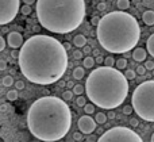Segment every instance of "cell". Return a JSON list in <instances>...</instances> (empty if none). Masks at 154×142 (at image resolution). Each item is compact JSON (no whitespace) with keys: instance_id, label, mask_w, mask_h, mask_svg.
<instances>
[{"instance_id":"6da1fadb","label":"cell","mask_w":154,"mask_h":142,"mask_svg":"<svg viewBox=\"0 0 154 142\" xmlns=\"http://www.w3.org/2000/svg\"><path fill=\"white\" fill-rule=\"evenodd\" d=\"M20 72L29 81L50 85L61 80L68 69V50L50 35L37 34L24 41L18 57Z\"/></svg>"},{"instance_id":"7a4b0ae2","label":"cell","mask_w":154,"mask_h":142,"mask_svg":"<svg viewBox=\"0 0 154 142\" xmlns=\"http://www.w3.org/2000/svg\"><path fill=\"white\" fill-rule=\"evenodd\" d=\"M72 113L64 99L43 96L37 99L27 111V127L42 142L60 141L69 133Z\"/></svg>"},{"instance_id":"3957f363","label":"cell","mask_w":154,"mask_h":142,"mask_svg":"<svg viewBox=\"0 0 154 142\" xmlns=\"http://www.w3.org/2000/svg\"><path fill=\"white\" fill-rule=\"evenodd\" d=\"M96 37L104 50L122 54L133 50L141 37V29L131 14L112 11L100 18Z\"/></svg>"},{"instance_id":"277c9868","label":"cell","mask_w":154,"mask_h":142,"mask_svg":"<svg viewBox=\"0 0 154 142\" xmlns=\"http://www.w3.org/2000/svg\"><path fill=\"white\" fill-rule=\"evenodd\" d=\"M128 80L114 66H99L87 77L85 92L95 106L114 110L123 104L128 95Z\"/></svg>"},{"instance_id":"5b68a950","label":"cell","mask_w":154,"mask_h":142,"mask_svg":"<svg viewBox=\"0 0 154 142\" xmlns=\"http://www.w3.org/2000/svg\"><path fill=\"white\" fill-rule=\"evenodd\" d=\"M37 18L48 31L68 34L85 18V0H37Z\"/></svg>"},{"instance_id":"8992f818","label":"cell","mask_w":154,"mask_h":142,"mask_svg":"<svg viewBox=\"0 0 154 142\" xmlns=\"http://www.w3.org/2000/svg\"><path fill=\"white\" fill-rule=\"evenodd\" d=\"M135 114L146 122H154V80L139 84L131 96Z\"/></svg>"},{"instance_id":"52a82bcc","label":"cell","mask_w":154,"mask_h":142,"mask_svg":"<svg viewBox=\"0 0 154 142\" xmlns=\"http://www.w3.org/2000/svg\"><path fill=\"white\" fill-rule=\"evenodd\" d=\"M96 142H143V140L133 129L116 126L104 131Z\"/></svg>"},{"instance_id":"ba28073f","label":"cell","mask_w":154,"mask_h":142,"mask_svg":"<svg viewBox=\"0 0 154 142\" xmlns=\"http://www.w3.org/2000/svg\"><path fill=\"white\" fill-rule=\"evenodd\" d=\"M20 10V0H0V26L8 24Z\"/></svg>"},{"instance_id":"9c48e42d","label":"cell","mask_w":154,"mask_h":142,"mask_svg":"<svg viewBox=\"0 0 154 142\" xmlns=\"http://www.w3.org/2000/svg\"><path fill=\"white\" fill-rule=\"evenodd\" d=\"M77 126H79L80 131H81L82 134H92V133L96 130V121L92 118V116L84 115L79 119Z\"/></svg>"},{"instance_id":"30bf717a","label":"cell","mask_w":154,"mask_h":142,"mask_svg":"<svg viewBox=\"0 0 154 142\" xmlns=\"http://www.w3.org/2000/svg\"><path fill=\"white\" fill-rule=\"evenodd\" d=\"M24 39H23V35L18 31H12V32H8L7 35V45L10 46L11 49H18L20 46H23Z\"/></svg>"},{"instance_id":"8fae6325","label":"cell","mask_w":154,"mask_h":142,"mask_svg":"<svg viewBox=\"0 0 154 142\" xmlns=\"http://www.w3.org/2000/svg\"><path fill=\"white\" fill-rule=\"evenodd\" d=\"M146 51H147V50H145L143 48H137V49H134V53H133L134 61H137V62L145 61V60H146V56H147Z\"/></svg>"},{"instance_id":"7c38bea8","label":"cell","mask_w":154,"mask_h":142,"mask_svg":"<svg viewBox=\"0 0 154 142\" xmlns=\"http://www.w3.org/2000/svg\"><path fill=\"white\" fill-rule=\"evenodd\" d=\"M142 20L146 26H153L154 24V11L149 10V11H145L142 14Z\"/></svg>"},{"instance_id":"4fadbf2b","label":"cell","mask_w":154,"mask_h":142,"mask_svg":"<svg viewBox=\"0 0 154 142\" xmlns=\"http://www.w3.org/2000/svg\"><path fill=\"white\" fill-rule=\"evenodd\" d=\"M73 43H75L76 48L81 49V48H84V46L87 45V38H85V35L79 34V35H76V37L73 38Z\"/></svg>"},{"instance_id":"5bb4252c","label":"cell","mask_w":154,"mask_h":142,"mask_svg":"<svg viewBox=\"0 0 154 142\" xmlns=\"http://www.w3.org/2000/svg\"><path fill=\"white\" fill-rule=\"evenodd\" d=\"M85 75V70H84V66H77L73 69V79L75 80H81Z\"/></svg>"},{"instance_id":"9a60e30c","label":"cell","mask_w":154,"mask_h":142,"mask_svg":"<svg viewBox=\"0 0 154 142\" xmlns=\"http://www.w3.org/2000/svg\"><path fill=\"white\" fill-rule=\"evenodd\" d=\"M146 48H147V51H149L150 56L154 57V34H152L147 39V43H146Z\"/></svg>"},{"instance_id":"2e32d148","label":"cell","mask_w":154,"mask_h":142,"mask_svg":"<svg viewBox=\"0 0 154 142\" xmlns=\"http://www.w3.org/2000/svg\"><path fill=\"white\" fill-rule=\"evenodd\" d=\"M95 64H96L95 58H93V57H91V56L85 57L84 61H82V66L87 68V69H91V68H93V65H95Z\"/></svg>"},{"instance_id":"e0dca14e","label":"cell","mask_w":154,"mask_h":142,"mask_svg":"<svg viewBox=\"0 0 154 142\" xmlns=\"http://www.w3.org/2000/svg\"><path fill=\"white\" fill-rule=\"evenodd\" d=\"M107 115L104 113H97L96 114V116H95V121H96V123H99V125H104L107 122Z\"/></svg>"},{"instance_id":"ac0fdd59","label":"cell","mask_w":154,"mask_h":142,"mask_svg":"<svg viewBox=\"0 0 154 142\" xmlns=\"http://www.w3.org/2000/svg\"><path fill=\"white\" fill-rule=\"evenodd\" d=\"M116 5L120 11H126L128 7H130V0H118Z\"/></svg>"},{"instance_id":"d6986e66","label":"cell","mask_w":154,"mask_h":142,"mask_svg":"<svg viewBox=\"0 0 154 142\" xmlns=\"http://www.w3.org/2000/svg\"><path fill=\"white\" fill-rule=\"evenodd\" d=\"M18 89H11V91L7 92V99L10 100V102H15L16 99H18Z\"/></svg>"},{"instance_id":"ffe728a7","label":"cell","mask_w":154,"mask_h":142,"mask_svg":"<svg viewBox=\"0 0 154 142\" xmlns=\"http://www.w3.org/2000/svg\"><path fill=\"white\" fill-rule=\"evenodd\" d=\"M115 66H116V69L119 70H123L127 68V61H126L125 58H119L116 62H115Z\"/></svg>"},{"instance_id":"44dd1931","label":"cell","mask_w":154,"mask_h":142,"mask_svg":"<svg viewBox=\"0 0 154 142\" xmlns=\"http://www.w3.org/2000/svg\"><path fill=\"white\" fill-rule=\"evenodd\" d=\"M72 91H73V94L75 95H82L84 94V91H85V87H82L81 84H75V87L72 88Z\"/></svg>"},{"instance_id":"7402d4cb","label":"cell","mask_w":154,"mask_h":142,"mask_svg":"<svg viewBox=\"0 0 154 142\" xmlns=\"http://www.w3.org/2000/svg\"><path fill=\"white\" fill-rule=\"evenodd\" d=\"M84 111L87 115H92V114L95 113V104H93V103H87V104L84 106Z\"/></svg>"},{"instance_id":"603a6c76","label":"cell","mask_w":154,"mask_h":142,"mask_svg":"<svg viewBox=\"0 0 154 142\" xmlns=\"http://www.w3.org/2000/svg\"><path fill=\"white\" fill-rule=\"evenodd\" d=\"M2 84L4 87H11V85H14V79L11 77V76H4V77H3V80H2Z\"/></svg>"},{"instance_id":"cb8c5ba5","label":"cell","mask_w":154,"mask_h":142,"mask_svg":"<svg viewBox=\"0 0 154 142\" xmlns=\"http://www.w3.org/2000/svg\"><path fill=\"white\" fill-rule=\"evenodd\" d=\"M115 62H116V60H115L112 56H108L104 58V65H106V66H114Z\"/></svg>"},{"instance_id":"d4e9b609","label":"cell","mask_w":154,"mask_h":142,"mask_svg":"<svg viewBox=\"0 0 154 142\" xmlns=\"http://www.w3.org/2000/svg\"><path fill=\"white\" fill-rule=\"evenodd\" d=\"M73 91H70V89H68V91H65L64 92V95H62V99L65 100V102H69V100H72L73 99Z\"/></svg>"},{"instance_id":"484cf974","label":"cell","mask_w":154,"mask_h":142,"mask_svg":"<svg viewBox=\"0 0 154 142\" xmlns=\"http://www.w3.org/2000/svg\"><path fill=\"white\" fill-rule=\"evenodd\" d=\"M125 76H126V79H127V80H134V79H135V76H137V72H134L133 69H127V70H126V73H125Z\"/></svg>"},{"instance_id":"4316f807","label":"cell","mask_w":154,"mask_h":142,"mask_svg":"<svg viewBox=\"0 0 154 142\" xmlns=\"http://www.w3.org/2000/svg\"><path fill=\"white\" fill-rule=\"evenodd\" d=\"M31 5H27V4H24V5H22L20 7V12L23 14V15H30L31 14Z\"/></svg>"},{"instance_id":"83f0119b","label":"cell","mask_w":154,"mask_h":142,"mask_svg":"<svg viewBox=\"0 0 154 142\" xmlns=\"http://www.w3.org/2000/svg\"><path fill=\"white\" fill-rule=\"evenodd\" d=\"M76 103H77V106H79V107H84V106L87 104V100H85V97L82 96V95H80V96L77 97Z\"/></svg>"},{"instance_id":"f1b7e54d","label":"cell","mask_w":154,"mask_h":142,"mask_svg":"<svg viewBox=\"0 0 154 142\" xmlns=\"http://www.w3.org/2000/svg\"><path fill=\"white\" fill-rule=\"evenodd\" d=\"M82 57H84V53H82L81 50H75L73 51V58L75 60H81Z\"/></svg>"},{"instance_id":"f546056e","label":"cell","mask_w":154,"mask_h":142,"mask_svg":"<svg viewBox=\"0 0 154 142\" xmlns=\"http://www.w3.org/2000/svg\"><path fill=\"white\" fill-rule=\"evenodd\" d=\"M14 85H15V88L18 89V91H22V89H24V83L22 80H19V81H16L15 84H14Z\"/></svg>"},{"instance_id":"4dcf8cb0","label":"cell","mask_w":154,"mask_h":142,"mask_svg":"<svg viewBox=\"0 0 154 142\" xmlns=\"http://www.w3.org/2000/svg\"><path fill=\"white\" fill-rule=\"evenodd\" d=\"M145 68H146V70H154V62L153 61H146L145 62Z\"/></svg>"},{"instance_id":"1f68e13d","label":"cell","mask_w":154,"mask_h":142,"mask_svg":"<svg viewBox=\"0 0 154 142\" xmlns=\"http://www.w3.org/2000/svg\"><path fill=\"white\" fill-rule=\"evenodd\" d=\"M133 106H126L125 108H123V114H126V115H130L131 113H133Z\"/></svg>"},{"instance_id":"d6a6232c","label":"cell","mask_w":154,"mask_h":142,"mask_svg":"<svg viewBox=\"0 0 154 142\" xmlns=\"http://www.w3.org/2000/svg\"><path fill=\"white\" fill-rule=\"evenodd\" d=\"M5 45H7V41L4 39V38L0 35V51H3L5 49Z\"/></svg>"},{"instance_id":"836d02e7","label":"cell","mask_w":154,"mask_h":142,"mask_svg":"<svg viewBox=\"0 0 154 142\" xmlns=\"http://www.w3.org/2000/svg\"><path fill=\"white\" fill-rule=\"evenodd\" d=\"M138 75H145V72H146V68H145V65H139L138 68H137V70H135Z\"/></svg>"},{"instance_id":"e575fe53","label":"cell","mask_w":154,"mask_h":142,"mask_svg":"<svg viewBox=\"0 0 154 142\" xmlns=\"http://www.w3.org/2000/svg\"><path fill=\"white\" fill-rule=\"evenodd\" d=\"M130 125H131V127H138L139 126V121L137 118H131L130 119Z\"/></svg>"},{"instance_id":"d590c367","label":"cell","mask_w":154,"mask_h":142,"mask_svg":"<svg viewBox=\"0 0 154 142\" xmlns=\"http://www.w3.org/2000/svg\"><path fill=\"white\" fill-rule=\"evenodd\" d=\"M99 22H100V18H99V16H93V18H92V20H91V23H92L93 26H96V27H97Z\"/></svg>"},{"instance_id":"8d00e7d4","label":"cell","mask_w":154,"mask_h":142,"mask_svg":"<svg viewBox=\"0 0 154 142\" xmlns=\"http://www.w3.org/2000/svg\"><path fill=\"white\" fill-rule=\"evenodd\" d=\"M106 8H107V4L104 2H101V3H99V4H97V10L99 11H104Z\"/></svg>"},{"instance_id":"74e56055","label":"cell","mask_w":154,"mask_h":142,"mask_svg":"<svg viewBox=\"0 0 154 142\" xmlns=\"http://www.w3.org/2000/svg\"><path fill=\"white\" fill-rule=\"evenodd\" d=\"M73 138H75L76 141H81L82 140V133L80 131V133H75V134H73Z\"/></svg>"},{"instance_id":"f35d334b","label":"cell","mask_w":154,"mask_h":142,"mask_svg":"<svg viewBox=\"0 0 154 142\" xmlns=\"http://www.w3.org/2000/svg\"><path fill=\"white\" fill-rule=\"evenodd\" d=\"M7 69V62L4 60H0V70H5Z\"/></svg>"},{"instance_id":"ab89813d","label":"cell","mask_w":154,"mask_h":142,"mask_svg":"<svg viewBox=\"0 0 154 142\" xmlns=\"http://www.w3.org/2000/svg\"><path fill=\"white\" fill-rule=\"evenodd\" d=\"M95 62H96V64H104V58L101 56H96Z\"/></svg>"},{"instance_id":"60d3db41","label":"cell","mask_w":154,"mask_h":142,"mask_svg":"<svg viewBox=\"0 0 154 142\" xmlns=\"http://www.w3.org/2000/svg\"><path fill=\"white\" fill-rule=\"evenodd\" d=\"M115 116H116V114H115L112 110H109V113L107 114V118L108 119H115Z\"/></svg>"},{"instance_id":"b9f144b4","label":"cell","mask_w":154,"mask_h":142,"mask_svg":"<svg viewBox=\"0 0 154 142\" xmlns=\"http://www.w3.org/2000/svg\"><path fill=\"white\" fill-rule=\"evenodd\" d=\"M35 2H37V0H23V3L24 4H27V5H32Z\"/></svg>"},{"instance_id":"7bdbcfd3","label":"cell","mask_w":154,"mask_h":142,"mask_svg":"<svg viewBox=\"0 0 154 142\" xmlns=\"http://www.w3.org/2000/svg\"><path fill=\"white\" fill-rule=\"evenodd\" d=\"M82 53H91V48L88 45L84 46V50H82Z\"/></svg>"},{"instance_id":"ee69618b","label":"cell","mask_w":154,"mask_h":142,"mask_svg":"<svg viewBox=\"0 0 154 142\" xmlns=\"http://www.w3.org/2000/svg\"><path fill=\"white\" fill-rule=\"evenodd\" d=\"M7 108H8L7 104H2V106H0V111H3V113H4V111H7Z\"/></svg>"},{"instance_id":"f6af8a7d","label":"cell","mask_w":154,"mask_h":142,"mask_svg":"<svg viewBox=\"0 0 154 142\" xmlns=\"http://www.w3.org/2000/svg\"><path fill=\"white\" fill-rule=\"evenodd\" d=\"M66 87H68V88H73V87H75V83H73V81H68Z\"/></svg>"},{"instance_id":"bcb514c9","label":"cell","mask_w":154,"mask_h":142,"mask_svg":"<svg viewBox=\"0 0 154 142\" xmlns=\"http://www.w3.org/2000/svg\"><path fill=\"white\" fill-rule=\"evenodd\" d=\"M11 56H12L14 58H18V57H19V53H18V51H15V50H14L12 53H11Z\"/></svg>"},{"instance_id":"7dc6e473","label":"cell","mask_w":154,"mask_h":142,"mask_svg":"<svg viewBox=\"0 0 154 142\" xmlns=\"http://www.w3.org/2000/svg\"><path fill=\"white\" fill-rule=\"evenodd\" d=\"M64 48L66 49V50H70V48H72V46H70V43L66 42V43H64Z\"/></svg>"},{"instance_id":"c3c4849f","label":"cell","mask_w":154,"mask_h":142,"mask_svg":"<svg viewBox=\"0 0 154 142\" xmlns=\"http://www.w3.org/2000/svg\"><path fill=\"white\" fill-rule=\"evenodd\" d=\"M93 54H95V56H99V50H93Z\"/></svg>"},{"instance_id":"681fc988","label":"cell","mask_w":154,"mask_h":142,"mask_svg":"<svg viewBox=\"0 0 154 142\" xmlns=\"http://www.w3.org/2000/svg\"><path fill=\"white\" fill-rule=\"evenodd\" d=\"M150 142H154V133H153V135H152V138H150Z\"/></svg>"},{"instance_id":"f907efd6","label":"cell","mask_w":154,"mask_h":142,"mask_svg":"<svg viewBox=\"0 0 154 142\" xmlns=\"http://www.w3.org/2000/svg\"><path fill=\"white\" fill-rule=\"evenodd\" d=\"M96 2H99V0H96Z\"/></svg>"}]
</instances>
